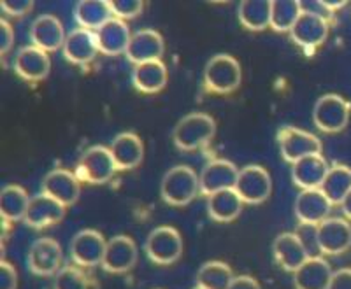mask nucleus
Returning <instances> with one entry per match:
<instances>
[{"label": "nucleus", "instance_id": "f257e3e1", "mask_svg": "<svg viewBox=\"0 0 351 289\" xmlns=\"http://www.w3.org/2000/svg\"><path fill=\"white\" fill-rule=\"evenodd\" d=\"M200 191L199 175L186 165L172 166L162 179L160 194L165 203L172 207H184L192 202Z\"/></svg>", "mask_w": 351, "mask_h": 289}, {"label": "nucleus", "instance_id": "f03ea898", "mask_svg": "<svg viewBox=\"0 0 351 289\" xmlns=\"http://www.w3.org/2000/svg\"><path fill=\"white\" fill-rule=\"evenodd\" d=\"M216 123L211 116L204 112H193L181 119L174 128V144L181 151L199 149L213 139Z\"/></svg>", "mask_w": 351, "mask_h": 289}, {"label": "nucleus", "instance_id": "7ed1b4c3", "mask_svg": "<svg viewBox=\"0 0 351 289\" xmlns=\"http://www.w3.org/2000/svg\"><path fill=\"white\" fill-rule=\"evenodd\" d=\"M241 84V65L230 55H216L204 68V86L215 93H232Z\"/></svg>", "mask_w": 351, "mask_h": 289}, {"label": "nucleus", "instance_id": "20e7f679", "mask_svg": "<svg viewBox=\"0 0 351 289\" xmlns=\"http://www.w3.org/2000/svg\"><path fill=\"white\" fill-rule=\"evenodd\" d=\"M146 256L156 265H172L183 254V238L172 226H158L146 238Z\"/></svg>", "mask_w": 351, "mask_h": 289}, {"label": "nucleus", "instance_id": "39448f33", "mask_svg": "<svg viewBox=\"0 0 351 289\" xmlns=\"http://www.w3.org/2000/svg\"><path fill=\"white\" fill-rule=\"evenodd\" d=\"M350 114L351 103L343 97L328 93L316 100L315 109H313V121L318 130L325 134H337L344 130L350 121Z\"/></svg>", "mask_w": 351, "mask_h": 289}, {"label": "nucleus", "instance_id": "423d86ee", "mask_svg": "<svg viewBox=\"0 0 351 289\" xmlns=\"http://www.w3.org/2000/svg\"><path fill=\"white\" fill-rule=\"evenodd\" d=\"M116 172L109 147L92 146L83 153L76 165V175L88 184H104Z\"/></svg>", "mask_w": 351, "mask_h": 289}, {"label": "nucleus", "instance_id": "0eeeda50", "mask_svg": "<svg viewBox=\"0 0 351 289\" xmlns=\"http://www.w3.org/2000/svg\"><path fill=\"white\" fill-rule=\"evenodd\" d=\"M234 190L247 205H258L271 197L272 182L269 172L260 165H247L241 168Z\"/></svg>", "mask_w": 351, "mask_h": 289}, {"label": "nucleus", "instance_id": "6e6552de", "mask_svg": "<svg viewBox=\"0 0 351 289\" xmlns=\"http://www.w3.org/2000/svg\"><path fill=\"white\" fill-rule=\"evenodd\" d=\"M281 155L285 162L295 163L299 160L322 153V142L316 135L295 127H285L278 134Z\"/></svg>", "mask_w": 351, "mask_h": 289}, {"label": "nucleus", "instance_id": "1a4fd4ad", "mask_svg": "<svg viewBox=\"0 0 351 289\" xmlns=\"http://www.w3.org/2000/svg\"><path fill=\"white\" fill-rule=\"evenodd\" d=\"M62 257H64V253H62L60 244L55 238H37L27 254L28 270L39 275V277L55 275L60 270Z\"/></svg>", "mask_w": 351, "mask_h": 289}, {"label": "nucleus", "instance_id": "9d476101", "mask_svg": "<svg viewBox=\"0 0 351 289\" xmlns=\"http://www.w3.org/2000/svg\"><path fill=\"white\" fill-rule=\"evenodd\" d=\"M106 246H108V242L102 237V234L88 228V230L77 231L72 237L69 249H71L72 262L76 263L77 266L92 268V266L102 265Z\"/></svg>", "mask_w": 351, "mask_h": 289}, {"label": "nucleus", "instance_id": "9b49d317", "mask_svg": "<svg viewBox=\"0 0 351 289\" xmlns=\"http://www.w3.org/2000/svg\"><path fill=\"white\" fill-rule=\"evenodd\" d=\"M318 246L322 254L337 256L351 247V225L343 218H327L318 225Z\"/></svg>", "mask_w": 351, "mask_h": 289}, {"label": "nucleus", "instance_id": "f8f14e48", "mask_svg": "<svg viewBox=\"0 0 351 289\" xmlns=\"http://www.w3.org/2000/svg\"><path fill=\"white\" fill-rule=\"evenodd\" d=\"M239 171L228 160H213L204 166L199 175L200 193L211 197L213 193L223 190H234Z\"/></svg>", "mask_w": 351, "mask_h": 289}, {"label": "nucleus", "instance_id": "ddd939ff", "mask_svg": "<svg viewBox=\"0 0 351 289\" xmlns=\"http://www.w3.org/2000/svg\"><path fill=\"white\" fill-rule=\"evenodd\" d=\"M40 190H43L44 194H48V197H51V199H55L56 202H60L65 207L74 205L81 193L77 175L64 171V168H55V171L48 172L46 177L43 179Z\"/></svg>", "mask_w": 351, "mask_h": 289}, {"label": "nucleus", "instance_id": "4468645a", "mask_svg": "<svg viewBox=\"0 0 351 289\" xmlns=\"http://www.w3.org/2000/svg\"><path fill=\"white\" fill-rule=\"evenodd\" d=\"M137 263V246L127 235H116L108 240L102 268L108 273H125Z\"/></svg>", "mask_w": 351, "mask_h": 289}, {"label": "nucleus", "instance_id": "2eb2a0df", "mask_svg": "<svg viewBox=\"0 0 351 289\" xmlns=\"http://www.w3.org/2000/svg\"><path fill=\"white\" fill-rule=\"evenodd\" d=\"M332 209V202L325 197L322 190H302L297 194L295 203H293V212H295L299 223L306 225H316L324 223L328 218Z\"/></svg>", "mask_w": 351, "mask_h": 289}, {"label": "nucleus", "instance_id": "dca6fc26", "mask_svg": "<svg viewBox=\"0 0 351 289\" xmlns=\"http://www.w3.org/2000/svg\"><path fill=\"white\" fill-rule=\"evenodd\" d=\"M65 216V205L60 202H56L55 199L48 197V194L39 193L30 199L28 203L27 214H25V225L36 230H43L48 226L60 223Z\"/></svg>", "mask_w": 351, "mask_h": 289}, {"label": "nucleus", "instance_id": "f3484780", "mask_svg": "<svg viewBox=\"0 0 351 289\" xmlns=\"http://www.w3.org/2000/svg\"><path fill=\"white\" fill-rule=\"evenodd\" d=\"M30 39H32V46L46 53H51L64 48L67 36H65L64 25L60 23L58 18L51 16V14H40L30 27Z\"/></svg>", "mask_w": 351, "mask_h": 289}, {"label": "nucleus", "instance_id": "a211bd4d", "mask_svg": "<svg viewBox=\"0 0 351 289\" xmlns=\"http://www.w3.org/2000/svg\"><path fill=\"white\" fill-rule=\"evenodd\" d=\"M328 36V21L324 18L313 16L307 12H300L299 20L291 27L290 37L295 44L304 49H316L324 44Z\"/></svg>", "mask_w": 351, "mask_h": 289}, {"label": "nucleus", "instance_id": "6ab92c4d", "mask_svg": "<svg viewBox=\"0 0 351 289\" xmlns=\"http://www.w3.org/2000/svg\"><path fill=\"white\" fill-rule=\"evenodd\" d=\"M334 275L330 263L324 256L307 257L302 266L293 272V288L295 289H328Z\"/></svg>", "mask_w": 351, "mask_h": 289}, {"label": "nucleus", "instance_id": "aec40b11", "mask_svg": "<svg viewBox=\"0 0 351 289\" xmlns=\"http://www.w3.org/2000/svg\"><path fill=\"white\" fill-rule=\"evenodd\" d=\"M164 39L155 30L144 28L139 30L130 37L128 48L125 51L127 58L132 64H144V62H153V60H160L164 55Z\"/></svg>", "mask_w": 351, "mask_h": 289}, {"label": "nucleus", "instance_id": "412c9836", "mask_svg": "<svg viewBox=\"0 0 351 289\" xmlns=\"http://www.w3.org/2000/svg\"><path fill=\"white\" fill-rule=\"evenodd\" d=\"M330 166L322 155H311L291 163V179L300 190H318L324 184Z\"/></svg>", "mask_w": 351, "mask_h": 289}, {"label": "nucleus", "instance_id": "4be33fe9", "mask_svg": "<svg viewBox=\"0 0 351 289\" xmlns=\"http://www.w3.org/2000/svg\"><path fill=\"white\" fill-rule=\"evenodd\" d=\"M111 156L114 160L116 171H130L136 168L144 158V146L141 139L132 131H125V134L116 135L112 139L111 146Z\"/></svg>", "mask_w": 351, "mask_h": 289}, {"label": "nucleus", "instance_id": "5701e85b", "mask_svg": "<svg viewBox=\"0 0 351 289\" xmlns=\"http://www.w3.org/2000/svg\"><path fill=\"white\" fill-rule=\"evenodd\" d=\"M99 44H97V36L92 30L86 28H76L67 36L64 44V56L76 65L90 64L97 56Z\"/></svg>", "mask_w": 351, "mask_h": 289}, {"label": "nucleus", "instance_id": "b1692460", "mask_svg": "<svg viewBox=\"0 0 351 289\" xmlns=\"http://www.w3.org/2000/svg\"><path fill=\"white\" fill-rule=\"evenodd\" d=\"M51 62L48 53L36 46H27L14 58V71L25 81H43L49 74Z\"/></svg>", "mask_w": 351, "mask_h": 289}, {"label": "nucleus", "instance_id": "393cba45", "mask_svg": "<svg viewBox=\"0 0 351 289\" xmlns=\"http://www.w3.org/2000/svg\"><path fill=\"white\" fill-rule=\"evenodd\" d=\"M272 254H274L276 263L287 272H295L302 263L306 262L307 253L304 246L300 244L299 237L295 234H280L272 242Z\"/></svg>", "mask_w": 351, "mask_h": 289}, {"label": "nucleus", "instance_id": "a878e982", "mask_svg": "<svg viewBox=\"0 0 351 289\" xmlns=\"http://www.w3.org/2000/svg\"><path fill=\"white\" fill-rule=\"evenodd\" d=\"M99 51L108 56H116L120 53H125L130 42V30L127 23L118 18H111L108 23H104L95 32Z\"/></svg>", "mask_w": 351, "mask_h": 289}, {"label": "nucleus", "instance_id": "bb28decb", "mask_svg": "<svg viewBox=\"0 0 351 289\" xmlns=\"http://www.w3.org/2000/svg\"><path fill=\"white\" fill-rule=\"evenodd\" d=\"M244 202L236 190H223L208 197V214L213 221L230 223L237 219Z\"/></svg>", "mask_w": 351, "mask_h": 289}, {"label": "nucleus", "instance_id": "cd10ccee", "mask_svg": "<svg viewBox=\"0 0 351 289\" xmlns=\"http://www.w3.org/2000/svg\"><path fill=\"white\" fill-rule=\"evenodd\" d=\"M132 83L143 93H156L167 83V67L162 60L136 65L132 74Z\"/></svg>", "mask_w": 351, "mask_h": 289}, {"label": "nucleus", "instance_id": "c85d7f7f", "mask_svg": "<svg viewBox=\"0 0 351 289\" xmlns=\"http://www.w3.org/2000/svg\"><path fill=\"white\" fill-rule=\"evenodd\" d=\"M74 18L81 25V28L97 32L102 25L111 20L112 14L109 2L106 0H81L74 9Z\"/></svg>", "mask_w": 351, "mask_h": 289}, {"label": "nucleus", "instance_id": "c756f323", "mask_svg": "<svg viewBox=\"0 0 351 289\" xmlns=\"http://www.w3.org/2000/svg\"><path fill=\"white\" fill-rule=\"evenodd\" d=\"M271 0H243L237 9V16L243 27L247 30L258 32L263 28L271 27Z\"/></svg>", "mask_w": 351, "mask_h": 289}, {"label": "nucleus", "instance_id": "7c9ffc66", "mask_svg": "<svg viewBox=\"0 0 351 289\" xmlns=\"http://www.w3.org/2000/svg\"><path fill=\"white\" fill-rule=\"evenodd\" d=\"M28 203H30V199L21 186L9 184L0 191V216L4 221L14 223L25 219Z\"/></svg>", "mask_w": 351, "mask_h": 289}, {"label": "nucleus", "instance_id": "2f4dec72", "mask_svg": "<svg viewBox=\"0 0 351 289\" xmlns=\"http://www.w3.org/2000/svg\"><path fill=\"white\" fill-rule=\"evenodd\" d=\"M319 190L324 191L325 197L332 202V205H341L346 194L351 191V168L343 163L332 165L324 184Z\"/></svg>", "mask_w": 351, "mask_h": 289}, {"label": "nucleus", "instance_id": "473e14b6", "mask_svg": "<svg viewBox=\"0 0 351 289\" xmlns=\"http://www.w3.org/2000/svg\"><path fill=\"white\" fill-rule=\"evenodd\" d=\"M197 286L204 289H228L234 281L232 268L223 262L204 263L197 272Z\"/></svg>", "mask_w": 351, "mask_h": 289}, {"label": "nucleus", "instance_id": "72a5a7b5", "mask_svg": "<svg viewBox=\"0 0 351 289\" xmlns=\"http://www.w3.org/2000/svg\"><path fill=\"white\" fill-rule=\"evenodd\" d=\"M300 16V5L297 0H274L271 11V27L276 32H290Z\"/></svg>", "mask_w": 351, "mask_h": 289}, {"label": "nucleus", "instance_id": "f704fd0d", "mask_svg": "<svg viewBox=\"0 0 351 289\" xmlns=\"http://www.w3.org/2000/svg\"><path fill=\"white\" fill-rule=\"evenodd\" d=\"M53 289H88V279L77 266H64L55 273Z\"/></svg>", "mask_w": 351, "mask_h": 289}, {"label": "nucleus", "instance_id": "c9c22d12", "mask_svg": "<svg viewBox=\"0 0 351 289\" xmlns=\"http://www.w3.org/2000/svg\"><path fill=\"white\" fill-rule=\"evenodd\" d=\"M293 234L299 237L300 244H302L304 249H306L307 256L315 257L322 254V251H319V246H318V226L299 223V226H297V230L293 231Z\"/></svg>", "mask_w": 351, "mask_h": 289}, {"label": "nucleus", "instance_id": "e433bc0d", "mask_svg": "<svg viewBox=\"0 0 351 289\" xmlns=\"http://www.w3.org/2000/svg\"><path fill=\"white\" fill-rule=\"evenodd\" d=\"M143 8V0H109L111 14L118 20H130V18L139 16Z\"/></svg>", "mask_w": 351, "mask_h": 289}, {"label": "nucleus", "instance_id": "4c0bfd02", "mask_svg": "<svg viewBox=\"0 0 351 289\" xmlns=\"http://www.w3.org/2000/svg\"><path fill=\"white\" fill-rule=\"evenodd\" d=\"M0 8L4 12H8L9 16H23L32 11L34 2L32 0H2Z\"/></svg>", "mask_w": 351, "mask_h": 289}, {"label": "nucleus", "instance_id": "58836bf2", "mask_svg": "<svg viewBox=\"0 0 351 289\" xmlns=\"http://www.w3.org/2000/svg\"><path fill=\"white\" fill-rule=\"evenodd\" d=\"M299 5H300V12H307V14L324 18V20L327 21L332 20V12L325 8L322 0H300Z\"/></svg>", "mask_w": 351, "mask_h": 289}, {"label": "nucleus", "instance_id": "ea45409f", "mask_svg": "<svg viewBox=\"0 0 351 289\" xmlns=\"http://www.w3.org/2000/svg\"><path fill=\"white\" fill-rule=\"evenodd\" d=\"M18 273L9 262L0 263V289H16Z\"/></svg>", "mask_w": 351, "mask_h": 289}, {"label": "nucleus", "instance_id": "a19ab883", "mask_svg": "<svg viewBox=\"0 0 351 289\" xmlns=\"http://www.w3.org/2000/svg\"><path fill=\"white\" fill-rule=\"evenodd\" d=\"M328 289H351V268H339L334 272Z\"/></svg>", "mask_w": 351, "mask_h": 289}, {"label": "nucleus", "instance_id": "79ce46f5", "mask_svg": "<svg viewBox=\"0 0 351 289\" xmlns=\"http://www.w3.org/2000/svg\"><path fill=\"white\" fill-rule=\"evenodd\" d=\"M14 42V34H12L11 25L5 20H0V51L8 53Z\"/></svg>", "mask_w": 351, "mask_h": 289}, {"label": "nucleus", "instance_id": "37998d69", "mask_svg": "<svg viewBox=\"0 0 351 289\" xmlns=\"http://www.w3.org/2000/svg\"><path fill=\"white\" fill-rule=\"evenodd\" d=\"M228 289H262V288H260L258 281L253 279L252 275H237V277H234L232 284L228 286Z\"/></svg>", "mask_w": 351, "mask_h": 289}, {"label": "nucleus", "instance_id": "c03bdc74", "mask_svg": "<svg viewBox=\"0 0 351 289\" xmlns=\"http://www.w3.org/2000/svg\"><path fill=\"white\" fill-rule=\"evenodd\" d=\"M322 2H324V5L330 12L339 11V9H343L346 5V0H322Z\"/></svg>", "mask_w": 351, "mask_h": 289}, {"label": "nucleus", "instance_id": "a18cd8bd", "mask_svg": "<svg viewBox=\"0 0 351 289\" xmlns=\"http://www.w3.org/2000/svg\"><path fill=\"white\" fill-rule=\"evenodd\" d=\"M341 209L344 212V218L351 221V191L346 194V199L343 200V203H341Z\"/></svg>", "mask_w": 351, "mask_h": 289}, {"label": "nucleus", "instance_id": "49530a36", "mask_svg": "<svg viewBox=\"0 0 351 289\" xmlns=\"http://www.w3.org/2000/svg\"><path fill=\"white\" fill-rule=\"evenodd\" d=\"M193 289H204V288H200V286H197V288H193Z\"/></svg>", "mask_w": 351, "mask_h": 289}]
</instances>
